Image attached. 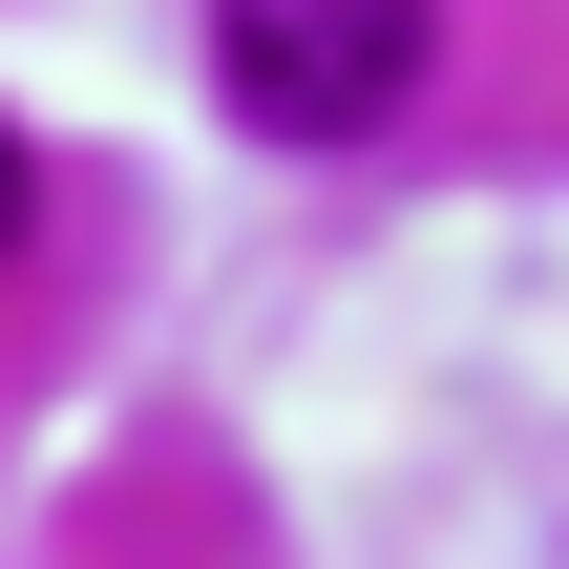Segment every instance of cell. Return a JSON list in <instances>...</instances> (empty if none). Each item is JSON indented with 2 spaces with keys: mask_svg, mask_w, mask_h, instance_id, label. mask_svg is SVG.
<instances>
[{
  "mask_svg": "<svg viewBox=\"0 0 569 569\" xmlns=\"http://www.w3.org/2000/svg\"><path fill=\"white\" fill-rule=\"evenodd\" d=\"M443 63V0H211V84L274 148H380Z\"/></svg>",
  "mask_w": 569,
  "mask_h": 569,
  "instance_id": "1",
  "label": "cell"
},
{
  "mask_svg": "<svg viewBox=\"0 0 569 569\" xmlns=\"http://www.w3.org/2000/svg\"><path fill=\"white\" fill-rule=\"evenodd\" d=\"M0 253H21V127H0Z\"/></svg>",
  "mask_w": 569,
  "mask_h": 569,
  "instance_id": "2",
  "label": "cell"
}]
</instances>
